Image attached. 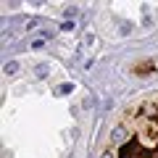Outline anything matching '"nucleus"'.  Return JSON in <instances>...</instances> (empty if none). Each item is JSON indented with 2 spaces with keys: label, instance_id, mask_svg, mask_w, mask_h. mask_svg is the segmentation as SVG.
Segmentation results:
<instances>
[{
  "label": "nucleus",
  "instance_id": "6",
  "mask_svg": "<svg viewBox=\"0 0 158 158\" xmlns=\"http://www.w3.org/2000/svg\"><path fill=\"white\" fill-rule=\"evenodd\" d=\"M100 158H113V156H111V153H103V156H100Z\"/></svg>",
  "mask_w": 158,
  "mask_h": 158
},
{
  "label": "nucleus",
  "instance_id": "1",
  "mask_svg": "<svg viewBox=\"0 0 158 158\" xmlns=\"http://www.w3.org/2000/svg\"><path fill=\"white\" fill-rule=\"evenodd\" d=\"M124 140H127V127H124V124H118L116 129L111 132V142H116V145H121Z\"/></svg>",
  "mask_w": 158,
  "mask_h": 158
},
{
  "label": "nucleus",
  "instance_id": "4",
  "mask_svg": "<svg viewBox=\"0 0 158 158\" xmlns=\"http://www.w3.org/2000/svg\"><path fill=\"white\" fill-rule=\"evenodd\" d=\"M63 16H66V19H74V16H77V8H66V11H63Z\"/></svg>",
  "mask_w": 158,
  "mask_h": 158
},
{
  "label": "nucleus",
  "instance_id": "3",
  "mask_svg": "<svg viewBox=\"0 0 158 158\" xmlns=\"http://www.w3.org/2000/svg\"><path fill=\"white\" fill-rule=\"evenodd\" d=\"M19 61H11V63H6V77H13V74H19Z\"/></svg>",
  "mask_w": 158,
  "mask_h": 158
},
{
  "label": "nucleus",
  "instance_id": "5",
  "mask_svg": "<svg viewBox=\"0 0 158 158\" xmlns=\"http://www.w3.org/2000/svg\"><path fill=\"white\" fill-rule=\"evenodd\" d=\"M121 32H124V34H129V32H132V24H127V21H124V24H121Z\"/></svg>",
  "mask_w": 158,
  "mask_h": 158
},
{
  "label": "nucleus",
  "instance_id": "2",
  "mask_svg": "<svg viewBox=\"0 0 158 158\" xmlns=\"http://www.w3.org/2000/svg\"><path fill=\"white\" fill-rule=\"evenodd\" d=\"M48 71H50V66H48V63H40V66L34 69V77H37V79H45Z\"/></svg>",
  "mask_w": 158,
  "mask_h": 158
}]
</instances>
